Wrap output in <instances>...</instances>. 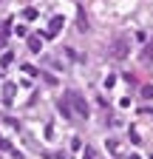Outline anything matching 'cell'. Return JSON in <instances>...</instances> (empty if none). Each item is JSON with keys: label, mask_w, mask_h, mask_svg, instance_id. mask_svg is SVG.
<instances>
[{"label": "cell", "mask_w": 153, "mask_h": 159, "mask_svg": "<svg viewBox=\"0 0 153 159\" xmlns=\"http://www.w3.org/2000/svg\"><path fill=\"white\" fill-rule=\"evenodd\" d=\"M63 23H65V20H63L60 14H57V17H51V23H48V29H46V37H57V31L63 29Z\"/></svg>", "instance_id": "obj_3"}, {"label": "cell", "mask_w": 153, "mask_h": 159, "mask_svg": "<svg viewBox=\"0 0 153 159\" xmlns=\"http://www.w3.org/2000/svg\"><path fill=\"white\" fill-rule=\"evenodd\" d=\"M65 99H68V105H71L74 116H82V119L88 116V102H85V97H82L80 91H68Z\"/></svg>", "instance_id": "obj_1"}, {"label": "cell", "mask_w": 153, "mask_h": 159, "mask_svg": "<svg viewBox=\"0 0 153 159\" xmlns=\"http://www.w3.org/2000/svg\"><path fill=\"white\" fill-rule=\"evenodd\" d=\"M23 68H26V74H28V77H37V68H34V66H23Z\"/></svg>", "instance_id": "obj_10"}, {"label": "cell", "mask_w": 153, "mask_h": 159, "mask_svg": "<svg viewBox=\"0 0 153 159\" xmlns=\"http://www.w3.org/2000/svg\"><path fill=\"white\" fill-rule=\"evenodd\" d=\"M23 17H26V20H37V9H31V6H28V9L23 11Z\"/></svg>", "instance_id": "obj_8"}, {"label": "cell", "mask_w": 153, "mask_h": 159, "mask_svg": "<svg viewBox=\"0 0 153 159\" xmlns=\"http://www.w3.org/2000/svg\"><path fill=\"white\" fill-rule=\"evenodd\" d=\"M28 48H31V51H40V48H43V40H40V37H28Z\"/></svg>", "instance_id": "obj_5"}, {"label": "cell", "mask_w": 153, "mask_h": 159, "mask_svg": "<svg viewBox=\"0 0 153 159\" xmlns=\"http://www.w3.org/2000/svg\"><path fill=\"white\" fill-rule=\"evenodd\" d=\"M85 159H91V151H85Z\"/></svg>", "instance_id": "obj_11"}, {"label": "cell", "mask_w": 153, "mask_h": 159, "mask_svg": "<svg viewBox=\"0 0 153 159\" xmlns=\"http://www.w3.org/2000/svg\"><path fill=\"white\" fill-rule=\"evenodd\" d=\"M142 60H147V63L153 60V43H147V46H145V51H142Z\"/></svg>", "instance_id": "obj_7"}, {"label": "cell", "mask_w": 153, "mask_h": 159, "mask_svg": "<svg viewBox=\"0 0 153 159\" xmlns=\"http://www.w3.org/2000/svg\"><path fill=\"white\" fill-rule=\"evenodd\" d=\"M128 51H130V40H128V37H119L116 43H113V48H111V54L116 57V60H125Z\"/></svg>", "instance_id": "obj_2"}, {"label": "cell", "mask_w": 153, "mask_h": 159, "mask_svg": "<svg viewBox=\"0 0 153 159\" xmlns=\"http://www.w3.org/2000/svg\"><path fill=\"white\" fill-rule=\"evenodd\" d=\"M11 63H14V54H11V51H6L3 57H0V66H3V68H6V66H11Z\"/></svg>", "instance_id": "obj_6"}, {"label": "cell", "mask_w": 153, "mask_h": 159, "mask_svg": "<svg viewBox=\"0 0 153 159\" xmlns=\"http://www.w3.org/2000/svg\"><path fill=\"white\" fill-rule=\"evenodd\" d=\"M142 97L150 99V97H153V85H142Z\"/></svg>", "instance_id": "obj_9"}, {"label": "cell", "mask_w": 153, "mask_h": 159, "mask_svg": "<svg viewBox=\"0 0 153 159\" xmlns=\"http://www.w3.org/2000/svg\"><path fill=\"white\" fill-rule=\"evenodd\" d=\"M60 114H63L65 119H71V116H74V111H71V105H68V99H60Z\"/></svg>", "instance_id": "obj_4"}]
</instances>
